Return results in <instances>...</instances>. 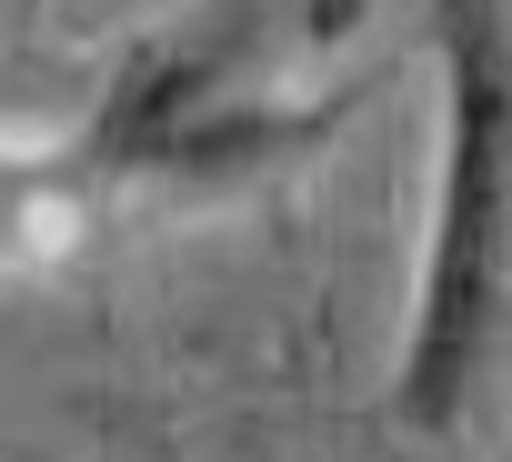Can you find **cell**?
I'll return each mask as SVG.
<instances>
[{"mask_svg":"<svg viewBox=\"0 0 512 462\" xmlns=\"http://www.w3.org/2000/svg\"><path fill=\"white\" fill-rule=\"evenodd\" d=\"M432 211H422V252H412V302L392 342V422L402 432H462L492 342H502V242H512V31L502 0H442L432 11Z\"/></svg>","mask_w":512,"mask_h":462,"instance_id":"cell-1","label":"cell"},{"mask_svg":"<svg viewBox=\"0 0 512 462\" xmlns=\"http://www.w3.org/2000/svg\"><path fill=\"white\" fill-rule=\"evenodd\" d=\"M352 111H362V81H272L251 61L241 21H211V31L141 41L111 71L101 111L31 161L61 191V211L91 221L131 191H251L312 161Z\"/></svg>","mask_w":512,"mask_h":462,"instance_id":"cell-2","label":"cell"}]
</instances>
